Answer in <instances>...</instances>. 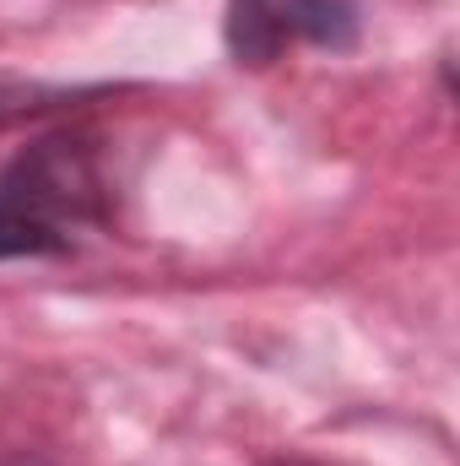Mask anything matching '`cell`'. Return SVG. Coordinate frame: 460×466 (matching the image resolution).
<instances>
[{
	"instance_id": "obj_1",
	"label": "cell",
	"mask_w": 460,
	"mask_h": 466,
	"mask_svg": "<svg viewBox=\"0 0 460 466\" xmlns=\"http://www.w3.org/2000/svg\"><path fill=\"white\" fill-rule=\"evenodd\" d=\"M115 179L98 136L49 130L0 163V260H44L109 228Z\"/></svg>"
},
{
	"instance_id": "obj_2",
	"label": "cell",
	"mask_w": 460,
	"mask_h": 466,
	"mask_svg": "<svg viewBox=\"0 0 460 466\" xmlns=\"http://www.w3.org/2000/svg\"><path fill=\"white\" fill-rule=\"evenodd\" d=\"M363 0H228V55L271 66L287 49H352Z\"/></svg>"
},
{
	"instance_id": "obj_3",
	"label": "cell",
	"mask_w": 460,
	"mask_h": 466,
	"mask_svg": "<svg viewBox=\"0 0 460 466\" xmlns=\"http://www.w3.org/2000/svg\"><path fill=\"white\" fill-rule=\"evenodd\" d=\"M71 93H55V87H27V82H5L0 76V130L16 125V119L49 115V109H65Z\"/></svg>"
},
{
	"instance_id": "obj_4",
	"label": "cell",
	"mask_w": 460,
	"mask_h": 466,
	"mask_svg": "<svg viewBox=\"0 0 460 466\" xmlns=\"http://www.w3.org/2000/svg\"><path fill=\"white\" fill-rule=\"evenodd\" d=\"M271 466H325V461H304V456H287V461H271Z\"/></svg>"
}]
</instances>
